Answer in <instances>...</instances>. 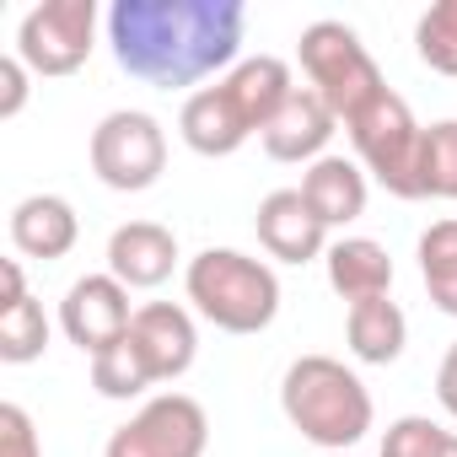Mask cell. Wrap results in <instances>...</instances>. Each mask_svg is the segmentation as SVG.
Returning <instances> with one entry per match:
<instances>
[{
  "label": "cell",
  "mask_w": 457,
  "mask_h": 457,
  "mask_svg": "<svg viewBox=\"0 0 457 457\" xmlns=\"http://www.w3.org/2000/svg\"><path fill=\"white\" fill-rule=\"evenodd\" d=\"M248 6L243 0H113L108 6V49L124 76L183 92L232 71L243 54Z\"/></svg>",
  "instance_id": "cell-1"
},
{
  "label": "cell",
  "mask_w": 457,
  "mask_h": 457,
  "mask_svg": "<svg viewBox=\"0 0 457 457\" xmlns=\"http://www.w3.org/2000/svg\"><path fill=\"white\" fill-rule=\"evenodd\" d=\"M178 270V237L162 220H124L108 237V275L129 291H151Z\"/></svg>",
  "instance_id": "cell-12"
},
{
  "label": "cell",
  "mask_w": 457,
  "mask_h": 457,
  "mask_svg": "<svg viewBox=\"0 0 457 457\" xmlns=\"http://www.w3.org/2000/svg\"><path fill=\"white\" fill-rule=\"evenodd\" d=\"M178 135L194 156H232L253 140V124L243 119V108L232 103L220 81L215 87H199L183 97V113H178Z\"/></svg>",
  "instance_id": "cell-13"
},
{
  "label": "cell",
  "mask_w": 457,
  "mask_h": 457,
  "mask_svg": "<svg viewBox=\"0 0 457 457\" xmlns=\"http://www.w3.org/2000/svg\"><path fill=\"white\" fill-rule=\"evenodd\" d=\"M436 398H441V409L457 420V345L441 355V366H436Z\"/></svg>",
  "instance_id": "cell-28"
},
{
  "label": "cell",
  "mask_w": 457,
  "mask_h": 457,
  "mask_svg": "<svg viewBox=\"0 0 457 457\" xmlns=\"http://www.w3.org/2000/svg\"><path fill=\"white\" fill-rule=\"evenodd\" d=\"M259 248L280 264H312L328 253V226L318 220V210L302 199V188H275L264 194L259 215H253Z\"/></svg>",
  "instance_id": "cell-10"
},
{
  "label": "cell",
  "mask_w": 457,
  "mask_h": 457,
  "mask_svg": "<svg viewBox=\"0 0 457 457\" xmlns=\"http://www.w3.org/2000/svg\"><path fill=\"white\" fill-rule=\"evenodd\" d=\"M323 457H350V452H323Z\"/></svg>",
  "instance_id": "cell-30"
},
{
  "label": "cell",
  "mask_w": 457,
  "mask_h": 457,
  "mask_svg": "<svg viewBox=\"0 0 457 457\" xmlns=\"http://www.w3.org/2000/svg\"><path fill=\"white\" fill-rule=\"evenodd\" d=\"M49 350V318H44V302L22 296L12 307H0V361L6 366H28Z\"/></svg>",
  "instance_id": "cell-22"
},
{
  "label": "cell",
  "mask_w": 457,
  "mask_h": 457,
  "mask_svg": "<svg viewBox=\"0 0 457 457\" xmlns=\"http://www.w3.org/2000/svg\"><path fill=\"white\" fill-rule=\"evenodd\" d=\"M446 436H452V430H441L430 414H403V420L387 425V436H382V457H436Z\"/></svg>",
  "instance_id": "cell-25"
},
{
  "label": "cell",
  "mask_w": 457,
  "mask_h": 457,
  "mask_svg": "<svg viewBox=\"0 0 457 457\" xmlns=\"http://www.w3.org/2000/svg\"><path fill=\"white\" fill-rule=\"evenodd\" d=\"M6 232H12V248L22 259H38V264H54L76 248L81 237V220H76V204L60 199V194H28L12 204V220H6Z\"/></svg>",
  "instance_id": "cell-14"
},
{
  "label": "cell",
  "mask_w": 457,
  "mask_h": 457,
  "mask_svg": "<svg viewBox=\"0 0 457 457\" xmlns=\"http://www.w3.org/2000/svg\"><path fill=\"white\" fill-rule=\"evenodd\" d=\"M420 275H425L430 307L457 318V220H430L420 232Z\"/></svg>",
  "instance_id": "cell-20"
},
{
  "label": "cell",
  "mask_w": 457,
  "mask_h": 457,
  "mask_svg": "<svg viewBox=\"0 0 457 457\" xmlns=\"http://www.w3.org/2000/svg\"><path fill=\"white\" fill-rule=\"evenodd\" d=\"M420 199H457V119L425 129L420 145Z\"/></svg>",
  "instance_id": "cell-23"
},
{
  "label": "cell",
  "mask_w": 457,
  "mask_h": 457,
  "mask_svg": "<svg viewBox=\"0 0 457 457\" xmlns=\"http://www.w3.org/2000/svg\"><path fill=\"white\" fill-rule=\"evenodd\" d=\"M97 0H44L17 28V60L33 76H76L92 60Z\"/></svg>",
  "instance_id": "cell-8"
},
{
  "label": "cell",
  "mask_w": 457,
  "mask_h": 457,
  "mask_svg": "<svg viewBox=\"0 0 457 457\" xmlns=\"http://www.w3.org/2000/svg\"><path fill=\"white\" fill-rule=\"evenodd\" d=\"M210 446V414L188 393H156L140 403L135 420H124L103 457H204Z\"/></svg>",
  "instance_id": "cell-7"
},
{
  "label": "cell",
  "mask_w": 457,
  "mask_h": 457,
  "mask_svg": "<svg viewBox=\"0 0 457 457\" xmlns=\"http://www.w3.org/2000/svg\"><path fill=\"white\" fill-rule=\"evenodd\" d=\"M183 291L220 334H264L280 312V275L237 248H204L183 270Z\"/></svg>",
  "instance_id": "cell-3"
},
{
  "label": "cell",
  "mask_w": 457,
  "mask_h": 457,
  "mask_svg": "<svg viewBox=\"0 0 457 457\" xmlns=\"http://www.w3.org/2000/svg\"><path fill=\"white\" fill-rule=\"evenodd\" d=\"M280 409L318 452H350L377 420L366 382L334 355H296L280 377Z\"/></svg>",
  "instance_id": "cell-2"
},
{
  "label": "cell",
  "mask_w": 457,
  "mask_h": 457,
  "mask_svg": "<svg viewBox=\"0 0 457 457\" xmlns=\"http://www.w3.org/2000/svg\"><path fill=\"white\" fill-rule=\"evenodd\" d=\"M129 323H135L129 286H119L113 275H81L60 302V328L87 355H103L108 345H119L129 334Z\"/></svg>",
  "instance_id": "cell-9"
},
{
  "label": "cell",
  "mask_w": 457,
  "mask_h": 457,
  "mask_svg": "<svg viewBox=\"0 0 457 457\" xmlns=\"http://www.w3.org/2000/svg\"><path fill=\"white\" fill-rule=\"evenodd\" d=\"M92 387L103 398H140L145 387H156V377H151V366L129 334L119 345H108L103 355H92Z\"/></svg>",
  "instance_id": "cell-21"
},
{
  "label": "cell",
  "mask_w": 457,
  "mask_h": 457,
  "mask_svg": "<svg viewBox=\"0 0 457 457\" xmlns=\"http://www.w3.org/2000/svg\"><path fill=\"white\" fill-rule=\"evenodd\" d=\"M296 54H302L307 87L328 103V113H334L339 124H350L377 92H387V81H382L377 60L366 54L361 33L345 28V22H334V17L312 22V28L302 33V49H296Z\"/></svg>",
  "instance_id": "cell-4"
},
{
  "label": "cell",
  "mask_w": 457,
  "mask_h": 457,
  "mask_svg": "<svg viewBox=\"0 0 457 457\" xmlns=\"http://www.w3.org/2000/svg\"><path fill=\"white\" fill-rule=\"evenodd\" d=\"M345 129H350L355 162H361L393 199H420V145H425V124H414L409 103H403L393 87L377 92Z\"/></svg>",
  "instance_id": "cell-5"
},
{
  "label": "cell",
  "mask_w": 457,
  "mask_h": 457,
  "mask_svg": "<svg viewBox=\"0 0 457 457\" xmlns=\"http://www.w3.org/2000/svg\"><path fill=\"white\" fill-rule=\"evenodd\" d=\"M414 49L430 71L457 76V0H436V6L414 22Z\"/></svg>",
  "instance_id": "cell-24"
},
{
  "label": "cell",
  "mask_w": 457,
  "mask_h": 457,
  "mask_svg": "<svg viewBox=\"0 0 457 457\" xmlns=\"http://www.w3.org/2000/svg\"><path fill=\"white\" fill-rule=\"evenodd\" d=\"M0 457H44L38 425L22 403H0Z\"/></svg>",
  "instance_id": "cell-26"
},
{
  "label": "cell",
  "mask_w": 457,
  "mask_h": 457,
  "mask_svg": "<svg viewBox=\"0 0 457 457\" xmlns=\"http://www.w3.org/2000/svg\"><path fill=\"white\" fill-rule=\"evenodd\" d=\"M436 457H457V436H446V441H441V452H436Z\"/></svg>",
  "instance_id": "cell-29"
},
{
  "label": "cell",
  "mask_w": 457,
  "mask_h": 457,
  "mask_svg": "<svg viewBox=\"0 0 457 457\" xmlns=\"http://www.w3.org/2000/svg\"><path fill=\"white\" fill-rule=\"evenodd\" d=\"M220 87L232 92V103L243 108V119L253 124V135H264L270 119L291 103L296 76H291V65H286L280 54H253V60H237L232 71H226Z\"/></svg>",
  "instance_id": "cell-16"
},
{
  "label": "cell",
  "mask_w": 457,
  "mask_h": 457,
  "mask_svg": "<svg viewBox=\"0 0 457 457\" xmlns=\"http://www.w3.org/2000/svg\"><path fill=\"white\" fill-rule=\"evenodd\" d=\"M92 172L103 188L113 194H145L162 172H167V135L151 113L140 108H119L92 129Z\"/></svg>",
  "instance_id": "cell-6"
},
{
  "label": "cell",
  "mask_w": 457,
  "mask_h": 457,
  "mask_svg": "<svg viewBox=\"0 0 457 457\" xmlns=\"http://www.w3.org/2000/svg\"><path fill=\"white\" fill-rule=\"evenodd\" d=\"M129 339L140 345V355H145V366H151L156 382H178L194 366V355H199V328H194L188 307H178V302H145V307H135Z\"/></svg>",
  "instance_id": "cell-11"
},
{
  "label": "cell",
  "mask_w": 457,
  "mask_h": 457,
  "mask_svg": "<svg viewBox=\"0 0 457 457\" xmlns=\"http://www.w3.org/2000/svg\"><path fill=\"white\" fill-rule=\"evenodd\" d=\"M345 339H350V355L366 361V366H393L409 345V318L398 302L377 296V302H355L350 318H345Z\"/></svg>",
  "instance_id": "cell-19"
},
{
  "label": "cell",
  "mask_w": 457,
  "mask_h": 457,
  "mask_svg": "<svg viewBox=\"0 0 457 457\" xmlns=\"http://www.w3.org/2000/svg\"><path fill=\"white\" fill-rule=\"evenodd\" d=\"M334 129H339V119L328 113V103H323L312 87H296L291 103L270 119V129H264L259 140H264V151H270L275 162H307V167H312L318 156H328Z\"/></svg>",
  "instance_id": "cell-15"
},
{
  "label": "cell",
  "mask_w": 457,
  "mask_h": 457,
  "mask_svg": "<svg viewBox=\"0 0 457 457\" xmlns=\"http://www.w3.org/2000/svg\"><path fill=\"white\" fill-rule=\"evenodd\" d=\"M323 264H328L334 296L350 302V307H355V302H377V296L393 291V259H387V248L371 243V237H339V243H328Z\"/></svg>",
  "instance_id": "cell-18"
},
{
  "label": "cell",
  "mask_w": 457,
  "mask_h": 457,
  "mask_svg": "<svg viewBox=\"0 0 457 457\" xmlns=\"http://www.w3.org/2000/svg\"><path fill=\"white\" fill-rule=\"evenodd\" d=\"M28 81H33V71L17 54L0 60V119H17L28 108Z\"/></svg>",
  "instance_id": "cell-27"
},
{
  "label": "cell",
  "mask_w": 457,
  "mask_h": 457,
  "mask_svg": "<svg viewBox=\"0 0 457 457\" xmlns=\"http://www.w3.org/2000/svg\"><path fill=\"white\" fill-rule=\"evenodd\" d=\"M302 199L318 210V220L328 226H350L366 215V167L350 162V156H318L307 172H302Z\"/></svg>",
  "instance_id": "cell-17"
}]
</instances>
